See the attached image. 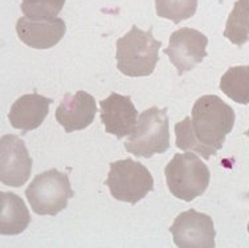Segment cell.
Here are the masks:
<instances>
[{"label": "cell", "instance_id": "obj_14", "mask_svg": "<svg viewBox=\"0 0 249 248\" xmlns=\"http://www.w3.org/2000/svg\"><path fill=\"white\" fill-rule=\"evenodd\" d=\"M29 223L31 215L23 199L14 192H0V234L19 235Z\"/></svg>", "mask_w": 249, "mask_h": 248}, {"label": "cell", "instance_id": "obj_4", "mask_svg": "<svg viewBox=\"0 0 249 248\" xmlns=\"http://www.w3.org/2000/svg\"><path fill=\"white\" fill-rule=\"evenodd\" d=\"M124 149L135 157L143 158L166 153L170 149L167 108L153 106L139 114L134 130L124 142Z\"/></svg>", "mask_w": 249, "mask_h": 248}, {"label": "cell", "instance_id": "obj_18", "mask_svg": "<svg viewBox=\"0 0 249 248\" xmlns=\"http://www.w3.org/2000/svg\"><path fill=\"white\" fill-rule=\"evenodd\" d=\"M65 0H21V12L34 20L53 19L64 8Z\"/></svg>", "mask_w": 249, "mask_h": 248}, {"label": "cell", "instance_id": "obj_2", "mask_svg": "<svg viewBox=\"0 0 249 248\" xmlns=\"http://www.w3.org/2000/svg\"><path fill=\"white\" fill-rule=\"evenodd\" d=\"M162 43L154 38L153 28L142 31L133 25L124 38L117 40V68L127 77H147L159 61Z\"/></svg>", "mask_w": 249, "mask_h": 248}, {"label": "cell", "instance_id": "obj_13", "mask_svg": "<svg viewBox=\"0 0 249 248\" xmlns=\"http://www.w3.org/2000/svg\"><path fill=\"white\" fill-rule=\"evenodd\" d=\"M52 98H47L37 93L19 97L11 106L8 119L12 128L19 129L24 135L31 130L37 129L49 113Z\"/></svg>", "mask_w": 249, "mask_h": 248}, {"label": "cell", "instance_id": "obj_1", "mask_svg": "<svg viewBox=\"0 0 249 248\" xmlns=\"http://www.w3.org/2000/svg\"><path fill=\"white\" fill-rule=\"evenodd\" d=\"M236 114L215 95H201L192 106L191 117L175 125L178 149L192 150L203 158L215 155L235 126Z\"/></svg>", "mask_w": 249, "mask_h": 248}, {"label": "cell", "instance_id": "obj_5", "mask_svg": "<svg viewBox=\"0 0 249 248\" xmlns=\"http://www.w3.org/2000/svg\"><path fill=\"white\" fill-rule=\"evenodd\" d=\"M74 192L67 174L51 169L34 178L25 190V196L34 212L54 216L65 210Z\"/></svg>", "mask_w": 249, "mask_h": 248}, {"label": "cell", "instance_id": "obj_17", "mask_svg": "<svg viewBox=\"0 0 249 248\" xmlns=\"http://www.w3.org/2000/svg\"><path fill=\"white\" fill-rule=\"evenodd\" d=\"M155 10L159 18L179 24L196 14L197 0H155Z\"/></svg>", "mask_w": 249, "mask_h": 248}, {"label": "cell", "instance_id": "obj_9", "mask_svg": "<svg viewBox=\"0 0 249 248\" xmlns=\"http://www.w3.org/2000/svg\"><path fill=\"white\" fill-rule=\"evenodd\" d=\"M34 161L23 139L5 134L0 138V181L10 187H21L28 181Z\"/></svg>", "mask_w": 249, "mask_h": 248}, {"label": "cell", "instance_id": "obj_12", "mask_svg": "<svg viewBox=\"0 0 249 248\" xmlns=\"http://www.w3.org/2000/svg\"><path fill=\"white\" fill-rule=\"evenodd\" d=\"M16 32L27 47L49 49L61 41L67 32V25L60 18L34 20L23 16L16 23Z\"/></svg>", "mask_w": 249, "mask_h": 248}, {"label": "cell", "instance_id": "obj_15", "mask_svg": "<svg viewBox=\"0 0 249 248\" xmlns=\"http://www.w3.org/2000/svg\"><path fill=\"white\" fill-rule=\"evenodd\" d=\"M221 92L237 104H249V65L232 67L220 80Z\"/></svg>", "mask_w": 249, "mask_h": 248}, {"label": "cell", "instance_id": "obj_21", "mask_svg": "<svg viewBox=\"0 0 249 248\" xmlns=\"http://www.w3.org/2000/svg\"><path fill=\"white\" fill-rule=\"evenodd\" d=\"M220 1H223V0H220Z\"/></svg>", "mask_w": 249, "mask_h": 248}, {"label": "cell", "instance_id": "obj_16", "mask_svg": "<svg viewBox=\"0 0 249 248\" xmlns=\"http://www.w3.org/2000/svg\"><path fill=\"white\" fill-rule=\"evenodd\" d=\"M224 38L239 48L249 41V0H237L233 4L225 24Z\"/></svg>", "mask_w": 249, "mask_h": 248}, {"label": "cell", "instance_id": "obj_6", "mask_svg": "<svg viewBox=\"0 0 249 248\" xmlns=\"http://www.w3.org/2000/svg\"><path fill=\"white\" fill-rule=\"evenodd\" d=\"M105 185L117 201L135 205L154 190V179L147 167L133 159L110 163Z\"/></svg>", "mask_w": 249, "mask_h": 248}, {"label": "cell", "instance_id": "obj_3", "mask_svg": "<svg viewBox=\"0 0 249 248\" xmlns=\"http://www.w3.org/2000/svg\"><path fill=\"white\" fill-rule=\"evenodd\" d=\"M170 192L178 199L192 202L210 186V169L196 154H175L164 169Z\"/></svg>", "mask_w": 249, "mask_h": 248}, {"label": "cell", "instance_id": "obj_10", "mask_svg": "<svg viewBox=\"0 0 249 248\" xmlns=\"http://www.w3.org/2000/svg\"><path fill=\"white\" fill-rule=\"evenodd\" d=\"M101 121L105 125L106 133L113 134L118 139L130 135L138 122V110L135 109L129 95L111 93L101 101Z\"/></svg>", "mask_w": 249, "mask_h": 248}, {"label": "cell", "instance_id": "obj_8", "mask_svg": "<svg viewBox=\"0 0 249 248\" xmlns=\"http://www.w3.org/2000/svg\"><path fill=\"white\" fill-rule=\"evenodd\" d=\"M208 38L194 28H180L170 36L168 47L164 49L170 61L178 69L179 76L192 71L207 56Z\"/></svg>", "mask_w": 249, "mask_h": 248}, {"label": "cell", "instance_id": "obj_11", "mask_svg": "<svg viewBox=\"0 0 249 248\" xmlns=\"http://www.w3.org/2000/svg\"><path fill=\"white\" fill-rule=\"evenodd\" d=\"M94 97L85 91L76 95L67 93L56 109V119L67 133L87 129L93 124L97 114Z\"/></svg>", "mask_w": 249, "mask_h": 248}, {"label": "cell", "instance_id": "obj_19", "mask_svg": "<svg viewBox=\"0 0 249 248\" xmlns=\"http://www.w3.org/2000/svg\"><path fill=\"white\" fill-rule=\"evenodd\" d=\"M245 135H247V137H248V138H249V129L247 130V132H245Z\"/></svg>", "mask_w": 249, "mask_h": 248}, {"label": "cell", "instance_id": "obj_7", "mask_svg": "<svg viewBox=\"0 0 249 248\" xmlns=\"http://www.w3.org/2000/svg\"><path fill=\"white\" fill-rule=\"evenodd\" d=\"M170 232L179 248H213L216 246L212 218L194 209L178 215L170 227Z\"/></svg>", "mask_w": 249, "mask_h": 248}, {"label": "cell", "instance_id": "obj_20", "mask_svg": "<svg viewBox=\"0 0 249 248\" xmlns=\"http://www.w3.org/2000/svg\"><path fill=\"white\" fill-rule=\"evenodd\" d=\"M248 232H249V223H248Z\"/></svg>", "mask_w": 249, "mask_h": 248}]
</instances>
